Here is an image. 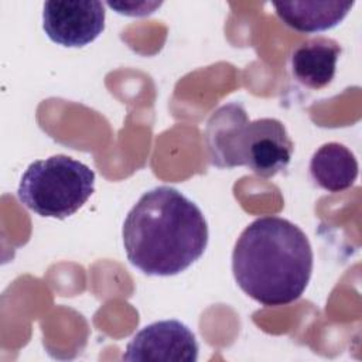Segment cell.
<instances>
[{"label": "cell", "mask_w": 362, "mask_h": 362, "mask_svg": "<svg viewBox=\"0 0 362 362\" xmlns=\"http://www.w3.org/2000/svg\"><path fill=\"white\" fill-rule=\"evenodd\" d=\"M129 262L147 276H175L205 252L208 225L195 202L173 187L144 192L123 223Z\"/></svg>", "instance_id": "1"}, {"label": "cell", "mask_w": 362, "mask_h": 362, "mask_svg": "<svg viewBox=\"0 0 362 362\" xmlns=\"http://www.w3.org/2000/svg\"><path fill=\"white\" fill-rule=\"evenodd\" d=\"M198 342L194 332L178 320H163L141 328L127 344L123 361L195 362Z\"/></svg>", "instance_id": "6"}, {"label": "cell", "mask_w": 362, "mask_h": 362, "mask_svg": "<svg viewBox=\"0 0 362 362\" xmlns=\"http://www.w3.org/2000/svg\"><path fill=\"white\" fill-rule=\"evenodd\" d=\"M205 141L211 164L219 168L245 165L263 178L284 170L294 144L284 124L273 117L249 120L242 103L216 109L206 122Z\"/></svg>", "instance_id": "3"}, {"label": "cell", "mask_w": 362, "mask_h": 362, "mask_svg": "<svg viewBox=\"0 0 362 362\" xmlns=\"http://www.w3.org/2000/svg\"><path fill=\"white\" fill-rule=\"evenodd\" d=\"M341 47L325 37L301 42L291 54L290 68L293 76L310 89H321L331 83L337 71Z\"/></svg>", "instance_id": "7"}, {"label": "cell", "mask_w": 362, "mask_h": 362, "mask_svg": "<svg viewBox=\"0 0 362 362\" xmlns=\"http://www.w3.org/2000/svg\"><path fill=\"white\" fill-rule=\"evenodd\" d=\"M313 249L305 233L279 216L247 225L232 253L233 277L250 298L266 307L301 297L313 273Z\"/></svg>", "instance_id": "2"}, {"label": "cell", "mask_w": 362, "mask_h": 362, "mask_svg": "<svg viewBox=\"0 0 362 362\" xmlns=\"http://www.w3.org/2000/svg\"><path fill=\"white\" fill-rule=\"evenodd\" d=\"M93 191V170L72 157L57 154L27 167L17 197L40 216L65 219L82 208Z\"/></svg>", "instance_id": "4"}, {"label": "cell", "mask_w": 362, "mask_h": 362, "mask_svg": "<svg viewBox=\"0 0 362 362\" xmlns=\"http://www.w3.org/2000/svg\"><path fill=\"white\" fill-rule=\"evenodd\" d=\"M310 174L318 187L328 192H341L354 185L358 177V161L344 144L325 143L313 154Z\"/></svg>", "instance_id": "9"}, {"label": "cell", "mask_w": 362, "mask_h": 362, "mask_svg": "<svg viewBox=\"0 0 362 362\" xmlns=\"http://www.w3.org/2000/svg\"><path fill=\"white\" fill-rule=\"evenodd\" d=\"M102 1H45L42 28L47 37L64 47H85L105 30Z\"/></svg>", "instance_id": "5"}, {"label": "cell", "mask_w": 362, "mask_h": 362, "mask_svg": "<svg viewBox=\"0 0 362 362\" xmlns=\"http://www.w3.org/2000/svg\"><path fill=\"white\" fill-rule=\"evenodd\" d=\"M354 1H281L273 3L279 18L300 33H318L338 25Z\"/></svg>", "instance_id": "8"}, {"label": "cell", "mask_w": 362, "mask_h": 362, "mask_svg": "<svg viewBox=\"0 0 362 362\" xmlns=\"http://www.w3.org/2000/svg\"><path fill=\"white\" fill-rule=\"evenodd\" d=\"M107 6L113 10H116V13L119 14H124V16H147L154 13V10L157 7L161 6V3L154 1V3H115V1H107Z\"/></svg>", "instance_id": "10"}]
</instances>
